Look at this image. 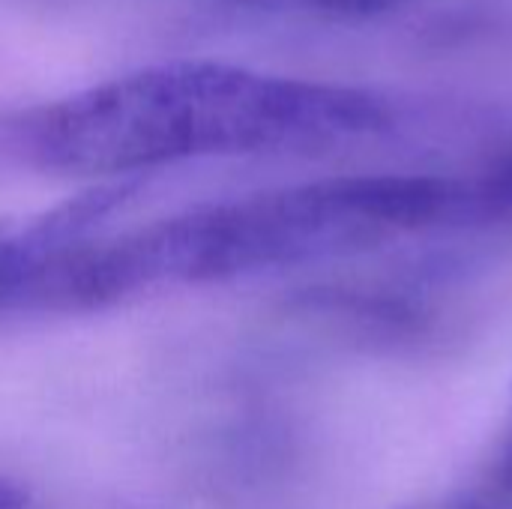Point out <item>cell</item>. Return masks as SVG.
<instances>
[{"instance_id":"1","label":"cell","mask_w":512,"mask_h":509,"mask_svg":"<svg viewBox=\"0 0 512 509\" xmlns=\"http://www.w3.org/2000/svg\"><path fill=\"white\" fill-rule=\"evenodd\" d=\"M393 126L363 87L234 63L147 66L0 123V150L57 174H129L183 159L315 153Z\"/></svg>"},{"instance_id":"2","label":"cell","mask_w":512,"mask_h":509,"mask_svg":"<svg viewBox=\"0 0 512 509\" xmlns=\"http://www.w3.org/2000/svg\"><path fill=\"white\" fill-rule=\"evenodd\" d=\"M429 225L423 174H354L204 204L96 243L102 306L156 285L222 282L342 258Z\"/></svg>"},{"instance_id":"3","label":"cell","mask_w":512,"mask_h":509,"mask_svg":"<svg viewBox=\"0 0 512 509\" xmlns=\"http://www.w3.org/2000/svg\"><path fill=\"white\" fill-rule=\"evenodd\" d=\"M477 186L483 201V228L512 231V153L477 174Z\"/></svg>"},{"instance_id":"4","label":"cell","mask_w":512,"mask_h":509,"mask_svg":"<svg viewBox=\"0 0 512 509\" xmlns=\"http://www.w3.org/2000/svg\"><path fill=\"white\" fill-rule=\"evenodd\" d=\"M492 477H495V492H498V495H504V498H510L512 495V432L507 435V441H504V447H501V453H498V462H495Z\"/></svg>"},{"instance_id":"5","label":"cell","mask_w":512,"mask_h":509,"mask_svg":"<svg viewBox=\"0 0 512 509\" xmlns=\"http://www.w3.org/2000/svg\"><path fill=\"white\" fill-rule=\"evenodd\" d=\"M0 509H27V492L15 480L0 477Z\"/></svg>"},{"instance_id":"6","label":"cell","mask_w":512,"mask_h":509,"mask_svg":"<svg viewBox=\"0 0 512 509\" xmlns=\"http://www.w3.org/2000/svg\"><path fill=\"white\" fill-rule=\"evenodd\" d=\"M408 509H414V507H408Z\"/></svg>"}]
</instances>
